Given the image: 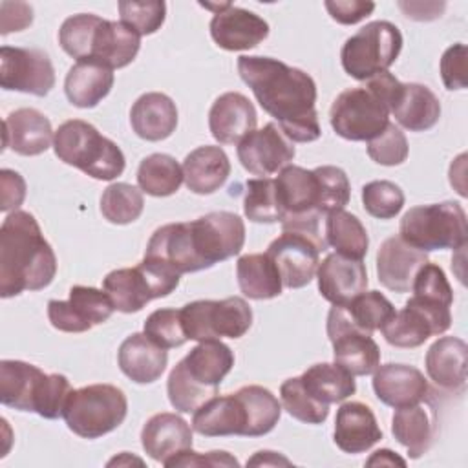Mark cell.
<instances>
[{
    "label": "cell",
    "mask_w": 468,
    "mask_h": 468,
    "mask_svg": "<svg viewBox=\"0 0 468 468\" xmlns=\"http://www.w3.org/2000/svg\"><path fill=\"white\" fill-rule=\"evenodd\" d=\"M353 324L373 335L395 314L393 303L380 291H364L346 305Z\"/></svg>",
    "instance_id": "ee69618b"
},
{
    "label": "cell",
    "mask_w": 468,
    "mask_h": 468,
    "mask_svg": "<svg viewBox=\"0 0 468 468\" xmlns=\"http://www.w3.org/2000/svg\"><path fill=\"white\" fill-rule=\"evenodd\" d=\"M181 168L186 188L199 196L214 194L230 176V161L225 150L212 144L192 150L185 157Z\"/></svg>",
    "instance_id": "d6a6232c"
},
{
    "label": "cell",
    "mask_w": 468,
    "mask_h": 468,
    "mask_svg": "<svg viewBox=\"0 0 468 468\" xmlns=\"http://www.w3.org/2000/svg\"><path fill=\"white\" fill-rule=\"evenodd\" d=\"M468 346L457 336H441L426 351V373L435 386L450 393L466 388Z\"/></svg>",
    "instance_id": "4316f807"
},
{
    "label": "cell",
    "mask_w": 468,
    "mask_h": 468,
    "mask_svg": "<svg viewBox=\"0 0 468 468\" xmlns=\"http://www.w3.org/2000/svg\"><path fill=\"white\" fill-rule=\"evenodd\" d=\"M143 333L165 349L179 347L188 340L181 324L179 309H155L144 320Z\"/></svg>",
    "instance_id": "c3c4849f"
},
{
    "label": "cell",
    "mask_w": 468,
    "mask_h": 468,
    "mask_svg": "<svg viewBox=\"0 0 468 468\" xmlns=\"http://www.w3.org/2000/svg\"><path fill=\"white\" fill-rule=\"evenodd\" d=\"M280 417L282 404L272 391L250 384L199 406L192 417V430L205 437H261L274 430Z\"/></svg>",
    "instance_id": "3957f363"
},
{
    "label": "cell",
    "mask_w": 468,
    "mask_h": 468,
    "mask_svg": "<svg viewBox=\"0 0 468 468\" xmlns=\"http://www.w3.org/2000/svg\"><path fill=\"white\" fill-rule=\"evenodd\" d=\"M327 250L324 236L283 230L267 247V256L274 261L283 287L300 289L305 287L320 265V254Z\"/></svg>",
    "instance_id": "9a60e30c"
},
{
    "label": "cell",
    "mask_w": 468,
    "mask_h": 468,
    "mask_svg": "<svg viewBox=\"0 0 468 468\" xmlns=\"http://www.w3.org/2000/svg\"><path fill=\"white\" fill-rule=\"evenodd\" d=\"M115 311L106 291L73 285L68 300H49L48 318L51 325L64 333H84L93 325L104 324Z\"/></svg>",
    "instance_id": "d6986e66"
},
{
    "label": "cell",
    "mask_w": 468,
    "mask_h": 468,
    "mask_svg": "<svg viewBox=\"0 0 468 468\" xmlns=\"http://www.w3.org/2000/svg\"><path fill=\"white\" fill-rule=\"evenodd\" d=\"M327 336L333 344L335 362L353 377L371 375L380 366L378 344L353 324L346 305L329 309Z\"/></svg>",
    "instance_id": "2e32d148"
},
{
    "label": "cell",
    "mask_w": 468,
    "mask_h": 468,
    "mask_svg": "<svg viewBox=\"0 0 468 468\" xmlns=\"http://www.w3.org/2000/svg\"><path fill=\"white\" fill-rule=\"evenodd\" d=\"M26 197V181L24 177L9 168L0 170V210H16Z\"/></svg>",
    "instance_id": "11a10c76"
},
{
    "label": "cell",
    "mask_w": 468,
    "mask_h": 468,
    "mask_svg": "<svg viewBox=\"0 0 468 468\" xmlns=\"http://www.w3.org/2000/svg\"><path fill=\"white\" fill-rule=\"evenodd\" d=\"M389 113L410 132H426L433 128L441 117V102L437 95L424 84L400 82L389 101Z\"/></svg>",
    "instance_id": "f1b7e54d"
},
{
    "label": "cell",
    "mask_w": 468,
    "mask_h": 468,
    "mask_svg": "<svg viewBox=\"0 0 468 468\" xmlns=\"http://www.w3.org/2000/svg\"><path fill=\"white\" fill-rule=\"evenodd\" d=\"M391 433L408 450L410 459L422 457L435 437V417L422 402L397 408L391 419Z\"/></svg>",
    "instance_id": "e575fe53"
},
{
    "label": "cell",
    "mask_w": 468,
    "mask_h": 468,
    "mask_svg": "<svg viewBox=\"0 0 468 468\" xmlns=\"http://www.w3.org/2000/svg\"><path fill=\"white\" fill-rule=\"evenodd\" d=\"M335 444L344 453H364L382 439V430L371 408L364 402H344L335 417Z\"/></svg>",
    "instance_id": "484cf974"
},
{
    "label": "cell",
    "mask_w": 468,
    "mask_h": 468,
    "mask_svg": "<svg viewBox=\"0 0 468 468\" xmlns=\"http://www.w3.org/2000/svg\"><path fill=\"white\" fill-rule=\"evenodd\" d=\"M450 325L452 313L448 305L411 296L380 331L389 346L410 349L422 346L433 335L446 333Z\"/></svg>",
    "instance_id": "5bb4252c"
},
{
    "label": "cell",
    "mask_w": 468,
    "mask_h": 468,
    "mask_svg": "<svg viewBox=\"0 0 468 468\" xmlns=\"http://www.w3.org/2000/svg\"><path fill=\"white\" fill-rule=\"evenodd\" d=\"M128 400L113 384H90L69 393L64 408L66 426L82 439H99L122 424Z\"/></svg>",
    "instance_id": "9c48e42d"
},
{
    "label": "cell",
    "mask_w": 468,
    "mask_h": 468,
    "mask_svg": "<svg viewBox=\"0 0 468 468\" xmlns=\"http://www.w3.org/2000/svg\"><path fill=\"white\" fill-rule=\"evenodd\" d=\"M300 378L307 393L327 406L342 402L356 391L355 377L336 362L314 364L305 369Z\"/></svg>",
    "instance_id": "74e56055"
},
{
    "label": "cell",
    "mask_w": 468,
    "mask_h": 468,
    "mask_svg": "<svg viewBox=\"0 0 468 468\" xmlns=\"http://www.w3.org/2000/svg\"><path fill=\"white\" fill-rule=\"evenodd\" d=\"M58 44L77 62H95L119 69L137 57L141 35L122 22L79 13L62 22Z\"/></svg>",
    "instance_id": "277c9868"
},
{
    "label": "cell",
    "mask_w": 468,
    "mask_h": 468,
    "mask_svg": "<svg viewBox=\"0 0 468 468\" xmlns=\"http://www.w3.org/2000/svg\"><path fill=\"white\" fill-rule=\"evenodd\" d=\"M373 391L382 404L397 410L426 402L430 386L415 366L389 362L373 371Z\"/></svg>",
    "instance_id": "7402d4cb"
},
{
    "label": "cell",
    "mask_w": 468,
    "mask_h": 468,
    "mask_svg": "<svg viewBox=\"0 0 468 468\" xmlns=\"http://www.w3.org/2000/svg\"><path fill=\"white\" fill-rule=\"evenodd\" d=\"M441 77L446 90L466 88V46L453 44L441 57Z\"/></svg>",
    "instance_id": "816d5d0a"
},
{
    "label": "cell",
    "mask_w": 468,
    "mask_h": 468,
    "mask_svg": "<svg viewBox=\"0 0 468 468\" xmlns=\"http://www.w3.org/2000/svg\"><path fill=\"white\" fill-rule=\"evenodd\" d=\"M165 466L172 468V466H239L238 459L232 457L229 452H207V453H199V452H192L185 450L177 455H174L172 459H168L165 463Z\"/></svg>",
    "instance_id": "f5cc1de1"
},
{
    "label": "cell",
    "mask_w": 468,
    "mask_h": 468,
    "mask_svg": "<svg viewBox=\"0 0 468 468\" xmlns=\"http://www.w3.org/2000/svg\"><path fill=\"white\" fill-rule=\"evenodd\" d=\"M411 292L417 298L428 300V302H437L442 305H452L453 303V291L452 285L444 274V271L435 265V263H424L419 272L415 274Z\"/></svg>",
    "instance_id": "f907efd6"
},
{
    "label": "cell",
    "mask_w": 468,
    "mask_h": 468,
    "mask_svg": "<svg viewBox=\"0 0 468 468\" xmlns=\"http://www.w3.org/2000/svg\"><path fill=\"white\" fill-rule=\"evenodd\" d=\"M188 340L205 342L221 336L241 338L252 325V309L239 296L223 300H196L179 309Z\"/></svg>",
    "instance_id": "7c38bea8"
},
{
    "label": "cell",
    "mask_w": 468,
    "mask_h": 468,
    "mask_svg": "<svg viewBox=\"0 0 468 468\" xmlns=\"http://www.w3.org/2000/svg\"><path fill=\"white\" fill-rule=\"evenodd\" d=\"M117 362L130 380L137 384H152L166 369L168 353L144 333H132L122 340Z\"/></svg>",
    "instance_id": "4dcf8cb0"
},
{
    "label": "cell",
    "mask_w": 468,
    "mask_h": 468,
    "mask_svg": "<svg viewBox=\"0 0 468 468\" xmlns=\"http://www.w3.org/2000/svg\"><path fill=\"white\" fill-rule=\"evenodd\" d=\"M238 73L291 143H313L322 135L314 106L316 84L309 73L258 55H241Z\"/></svg>",
    "instance_id": "6da1fadb"
},
{
    "label": "cell",
    "mask_w": 468,
    "mask_h": 468,
    "mask_svg": "<svg viewBox=\"0 0 468 468\" xmlns=\"http://www.w3.org/2000/svg\"><path fill=\"white\" fill-rule=\"evenodd\" d=\"M325 241L336 254L362 260L369 247L367 230L362 221L347 210H333L325 216Z\"/></svg>",
    "instance_id": "f35d334b"
},
{
    "label": "cell",
    "mask_w": 468,
    "mask_h": 468,
    "mask_svg": "<svg viewBox=\"0 0 468 468\" xmlns=\"http://www.w3.org/2000/svg\"><path fill=\"white\" fill-rule=\"evenodd\" d=\"M278 466V464H283V466H291V461L283 455H280L278 452H269V450H261V452H256V455L252 459L247 461V466Z\"/></svg>",
    "instance_id": "6f0895ef"
},
{
    "label": "cell",
    "mask_w": 468,
    "mask_h": 468,
    "mask_svg": "<svg viewBox=\"0 0 468 468\" xmlns=\"http://www.w3.org/2000/svg\"><path fill=\"white\" fill-rule=\"evenodd\" d=\"M258 115L254 104L238 91L219 95L208 112V128L221 144H238L245 135L256 130Z\"/></svg>",
    "instance_id": "d4e9b609"
},
{
    "label": "cell",
    "mask_w": 468,
    "mask_h": 468,
    "mask_svg": "<svg viewBox=\"0 0 468 468\" xmlns=\"http://www.w3.org/2000/svg\"><path fill=\"white\" fill-rule=\"evenodd\" d=\"M274 183L278 201L283 212L282 221L303 214H322L318 210V183L313 170L287 165L280 170Z\"/></svg>",
    "instance_id": "836d02e7"
},
{
    "label": "cell",
    "mask_w": 468,
    "mask_h": 468,
    "mask_svg": "<svg viewBox=\"0 0 468 468\" xmlns=\"http://www.w3.org/2000/svg\"><path fill=\"white\" fill-rule=\"evenodd\" d=\"M318 291L333 305H347L367 287V271L362 260L327 254L316 269Z\"/></svg>",
    "instance_id": "cb8c5ba5"
},
{
    "label": "cell",
    "mask_w": 468,
    "mask_h": 468,
    "mask_svg": "<svg viewBox=\"0 0 468 468\" xmlns=\"http://www.w3.org/2000/svg\"><path fill=\"white\" fill-rule=\"evenodd\" d=\"M324 5L331 15V18L344 26H351L364 20L375 9L373 2H362V0H327L324 2Z\"/></svg>",
    "instance_id": "db71d44e"
},
{
    "label": "cell",
    "mask_w": 468,
    "mask_h": 468,
    "mask_svg": "<svg viewBox=\"0 0 468 468\" xmlns=\"http://www.w3.org/2000/svg\"><path fill=\"white\" fill-rule=\"evenodd\" d=\"M280 399L283 410L300 422L322 424L329 415V406L311 397L300 377H291L280 386Z\"/></svg>",
    "instance_id": "7bdbcfd3"
},
{
    "label": "cell",
    "mask_w": 468,
    "mask_h": 468,
    "mask_svg": "<svg viewBox=\"0 0 468 468\" xmlns=\"http://www.w3.org/2000/svg\"><path fill=\"white\" fill-rule=\"evenodd\" d=\"M329 122L347 141H371L389 122L386 101L367 84L344 90L331 104Z\"/></svg>",
    "instance_id": "4fadbf2b"
},
{
    "label": "cell",
    "mask_w": 468,
    "mask_h": 468,
    "mask_svg": "<svg viewBox=\"0 0 468 468\" xmlns=\"http://www.w3.org/2000/svg\"><path fill=\"white\" fill-rule=\"evenodd\" d=\"M234 366L232 349L219 340L199 342L170 371L168 400L181 413H194L218 395L221 380Z\"/></svg>",
    "instance_id": "5b68a950"
},
{
    "label": "cell",
    "mask_w": 468,
    "mask_h": 468,
    "mask_svg": "<svg viewBox=\"0 0 468 468\" xmlns=\"http://www.w3.org/2000/svg\"><path fill=\"white\" fill-rule=\"evenodd\" d=\"M60 373H44L24 360L0 362V402L18 411H33L44 419H58L71 393Z\"/></svg>",
    "instance_id": "8992f818"
},
{
    "label": "cell",
    "mask_w": 468,
    "mask_h": 468,
    "mask_svg": "<svg viewBox=\"0 0 468 468\" xmlns=\"http://www.w3.org/2000/svg\"><path fill=\"white\" fill-rule=\"evenodd\" d=\"M314 177L318 183V210L327 216L333 210H342L351 197L347 174L333 165L316 166Z\"/></svg>",
    "instance_id": "f6af8a7d"
},
{
    "label": "cell",
    "mask_w": 468,
    "mask_h": 468,
    "mask_svg": "<svg viewBox=\"0 0 468 468\" xmlns=\"http://www.w3.org/2000/svg\"><path fill=\"white\" fill-rule=\"evenodd\" d=\"M239 291L250 300H271L282 294L283 283L274 261L263 254H243L236 263Z\"/></svg>",
    "instance_id": "8d00e7d4"
},
{
    "label": "cell",
    "mask_w": 468,
    "mask_h": 468,
    "mask_svg": "<svg viewBox=\"0 0 468 468\" xmlns=\"http://www.w3.org/2000/svg\"><path fill=\"white\" fill-rule=\"evenodd\" d=\"M402 49L400 29L388 20H375L351 35L340 51L344 71L356 80L388 71Z\"/></svg>",
    "instance_id": "8fae6325"
},
{
    "label": "cell",
    "mask_w": 468,
    "mask_h": 468,
    "mask_svg": "<svg viewBox=\"0 0 468 468\" xmlns=\"http://www.w3.org/2000/svg\"><path fill=\"white\" fill-rule=\"evenodd\" d=\"M33 22V7L24 2H2L0 4V33L22 31Z\"/></svg>",
    "instance_id": "9f6ffc18"
},
{
    "label": "cell",
    "mask_w": 468,
    "mask_h": 468,
    "mask_svg": "<svg viewBox=\"0 0 468 468\" xmlns=\"http://www.w3.org/2000/svg\"><path fill=\"white\" fill-rule=\"evenodd\" d=\"M373 464H400V466H406V461L400 459L399 455H395L391 450H377L371 459H367V466H373Z\"/></svg>",
    "instance_id": "680465c9"
},
{
    "label": "cell",
    "mask_w": 468,
    "mask_h": 468,
    "mask_svg": "<svg viewBox=\"0 0 468 468\" xmlns=\"http://www.w3.org/2000/svg\"><path fill=\"white\" fill-rule=\"evenodd\" d=\"M130 124L137 137L155 143L170 137L177 126L176 102L159 91L143 93L130 110Z\"/></svg>",
    "instance_id": "1f68e13d"
},
{
    "label": "cell",
    "mask_w": 468,
    "mask_h": 468,
    "mask_svg": "<svg viewBox=\"0 0 468 468\" xmlns=\"http://www.w3.org/2000/svg\"><path fill=\"white\" fill-rule=\"evenodd\" d=\"M53 150L62 163L99 181L119 177L126 166L122 150L82 119L66 121L57 128Z\"/></svg>",
    "instance_id": "52a82bcc"
},
{
    "label": "cell",
    "mask_w": 468,
    "mask_h": 468,
    "mask_svg": "<svg viewBox=\"0 0 468 468\" xmlns=\"http://www.w3.org/2000/svg\"><path fill=\"white\" fill-rule=\"evenodd\" d=\"M399 234L406 243L424 252L464 249L466 212L457 201L411 207L400 219Z\"/></svg>",
    "instance_id": "ba28073f"
},
{
    "label": "cell",
    "mask_w": 468,
    "mask_h": 468,
    "mask_svg": "<svg viewBox=\"0 0 468 468\" xmlns=\"http://www.w3.org/2000/svg\"><path fill=\"white\" fill-rule=\"evenodd\" d=\"M188 227L194 252L203 269L236 256L243 249L245 223L234 212H208L188 221Z\"/></svg>",
    "instance_id": "e0dca14e"
},
{
    "label": "cell",
    "mask_w": 468,
    "mask_h": 468,
    "mask_svg": "<svg viewBox=\"0 0 468 468\" xmlns=\"http://www.w3.org/2000/svg\"><path fill=\"white\" fill-rule=\"evenodd\" d=\"M0 86L46 97L55 86V69L48 53L37 48H0Z\"/></svg>",
    "instance_id": "ac0fdd59"
},
{
    "label": "cell",
    "mask_w": 468,
    "mask_h": 468,
    "mask_svg": "<svg viewBox=\"0 0 468 468\" xmlns=\"http://www.w3.org/2000/svg\"><path fill=\"white\" fill-rule=\"evenodd\" d=\"M49 119L35 108H18L4 121V148H11L18 155H40L53 139Z\"/></svg>",
    "instance_id": "f546056e"
},
{
    "label": "cell",
    "mask_w": 468,
    "mask_h": 468,
    "mask_svg": "<svg viewBox=\"0 0 468 468\" xmlns=\"http://www.w3.org/2000/svg\"><path fill=\"white\" fill-rule=\"evenodd\" d=\"M241 166L252 176L267 177L285 168L294 159V144L274 122L245 135L236 148Z\"/></svg>",
    "instance_id": "ffe728a7"
},
{
    "label": "cell",
    "mask_w": 468,
    "mask_h": 468,
    "mask_svg": "<svg viewBox=\"0 0 468 468\" xmlns=\"http://www.w3.org/2000/svg\"><path fill=\"white\" fill-rule=\"evenodd\" d=\"M362 205L377 219H391L404 207V192L393 181H369L362 186Z\"/></svg>",
    "instance_id": "bcb514c9"
},
{
    "label": "cell",
    "mask_w": 468,
    "mask_h": 468,
    "mask_svg": "<svg viewBox=\"0 0 468 468\" xmlns=\"http://www.w3.org/2000/svg\"><path fill=\"white\" fill-rule=\"evenodd\" d=\"M183 181L181 165L168 154H152L139 163L137 183L139 188L148 196H172L179 190Z\"/></svg>",
    "instance_id": "ab89813d"
},
{
    "label": "cell",
    "mask_w": 468,
    "mask_h": 468,
    "mask_svg": "<svg viewBox=\"0 0 468 468\" xmlns=\"http://www.w3.org/2000/svg\"><path fill=\"white\" fill-rule=\"evenodd\" d=\"M243 212L254 223H278L283 218L276 183L271 177H254L245 183Z\"/></svg>",
    "instance_id": "b9f144b4"
},
{
    "label": "cell",
    "mask_w": 468,
    "mask_h": 468,
    "mask_svg": "<svg viewBox=\"0 0 468 468\" xmlns=\"http://www.w3.org/2000/svg\"><path fill=\"white\" fill-rule=\"evenodd\" d=\"M181 274L170 267L143 258L135 267L115 269L102 280V289L121 313H137L150 300L168 296L179 285Z\"/></svg>",
    "instance_id": "30bf717a"
},
{
    "label": "cell",
    "mask_w": 468,
    "mask_h": 468,
    "mask_svg": "<svg viewBox=\"0 0 468 468\" xmlns=\"http://www.w3.org/2000/svg\"><path fill=\"white\" fill-rule=\"evenodd\" d=\"M424 263H428V252L411 247L400 236H391L377 252V276L386 289L410 292L415 274Z\"/></svg>",
    "instance_id": "603a6c76"
},
{
    "label": "cell",
    "mask_w": 468,
    "mask_h": 468,
    "mask_svg": "<svg viewBox=\"0 0 468 468\" xmlns=\"http://www.w3.org/2000/svg\"><path fill=\"white\" fill-rule=\"evenodd\" d=\"M210 37L221 49L245 51L269 37V24L249 9L223 4L210 20Z\"/></svg>",
    "instance_id": "44dd1931"
},
{
    "label": "cell",
    "mask_w": 468,
    "mask_h": 468,
    "mask_svg": "<svg viewBox=\"0 0 468 468\" xmlns=\"http://www.w3.org/2000/svg\"><path fill=\"white\" fill-rule=\"evenodd\" d=\"M113 80V69L95 62H77L66 73L64 91L73 106L93 108L112 91Z\"/></svg>",
    "instance_id": "d590c367"
},
{
    "label": "cell",
    "mask_w": 468,
    "mask_h": 468,
    "mask_svg": "<svg viewBox=\"0 0 468 468\" xmlns=\"http://www.w3.org/2000/svg\"><path fill=\"white\" fill-rule=\"evenodd\" d=\"M144 208L143 190L130 183H112L101 196V212L113 225L135 221Z\"/></svg>",
    "instance_id": "60d3db41"
},
{
    "label": "cell",
    "mask_w": 468,
    "mask_h": 468,
    "mask_svg": "<svg viewBox=\"0 0 468 468\" xmlns=\"http://www.w3.org/2000/svg\"><path fill=\"white\" fill-rule=\"evenodd\" d=\"M119 15L121 22L132 27L139 35H152L155 33L166 16V4L163 0H121L119 2Z\"/></svg>",
    "instance_id": "7dc6e473"
},
{
    "label": "cell",
    "mask_w": 468,
    "mask_h": 468,
    "mask_svg": "<svg viewBox=\"0 0 468 468\" xmlns=\"http://www.w3.org/2000/svg\"><path fill=\"white\" fill-rule=\"evenodd\" d=\"M367 155L377 165H384V166L402 165L408 157V139L404 132L393 122H388L382 133L367 141Z\"/></svg>",
    "instance_id": "681fc988"
},
{
    "label": "cell",
    "mask_w": 468,
    "mask_h": 468,
    "mask_svg": "<svg viewBox=\"0 0 468 468\" xmlns=\"http://www.w3.org/2000/svg\"><path fill=\"white\" fill-rule=\"evenodd\" d=\"M57 274V256L37 219L26 210L11 212L0 227V296L48 287Z\"/></svg>",
    "instance_id": "7a4b0ae2"
},
{
    "label": "cell",
    "mask_w": 468,
    "mask_h": 468,
    "mask_svg": "<svg viewBox=\"0 0 468 468\" xmlns=\"http://www.w3.org/2000/svg\"><path fill=\"white\" fill-rule=\"evenodd\" d=\"M141 444L154 461L165 464L174 455L192 448V426L176 413H155L141 430Z\"/></svg>",
    "instance_id": "83f0119b"
}]
</instances>
